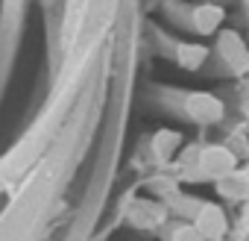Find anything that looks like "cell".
<instances>
[{
    "label": "cell",
    "mask_w": 249,
    "mask_h": 241,
    "mask_svg": "<svg viewBox=\"0 0 249 241\" xmlns=\"http://www.w3.org/2000/svg\"><path fill=\"white\" fill-rule=\"evenodd\" d=\"M246 3H249V0H246Z\"/></svg>",
    "instance_id": "4fadbf2b"
},
{
    "label": "cell",
    "mask_w": 249,
    "mask_h": 241,
    "mask_svg": "<svg viewBox=\"0 0 249 241\" xmlns=\"http://www.w3.org/2000/svg\"><path fill=\"white\" fill-rule=\"evenodd\" d=\"M217 53L223 56V62L231 71H246L249 68V50H246V44H243V39L237 33H220Z\"/></svg>",
    "instance_id": "5b68a950"
},
{
    "label": "cell",
    "mask_w": 249,
    "mask_h": 241,
    "mask_svg": "<svg viewBox=\"0 0 249 241\" xmlns=\"http://www.w3.org/2000/svg\"><path fill=\"white\" fill-rule=\"evenodd\" d=\"M176 59H179L182 68L196 71V68H202V62L208 59V50H205L202 44H179V47H176Z\"/></svg>",
    "instance_id": "9c48e42d"
},
{
    "label": "cell",
    "mask_w": 249,
    "mask_h": 241,
    "mask_svg": "<svg viewBox=\"0 0 249 241\" xmlns=\"http://www.w3.org/2000/svg\"><path fill=\"white\" fill-rule=\"evenodd\" d=\"M176 147H179V136H176V133H159L156 141H153V150H156V156H159L161 162H167Z\"/></svg>",
    "instance_id": "30bf717a"
},
{
    "label": "cell",
    "mask_w": 249,
    "mask_h": 241,
    "mask_svg": "<svg viewBox=\"0 0 249 241\" xmlns=\"http://www.w3.org/2000/svg\"><path fill=\"white\" fill-rule=\"evenodd\" d=\"M194 226L202 232V238H220L226 232V215H223L220 206H202L196 212V223Z\"/></svg>",
    "instance_id": "52a82bcc"
},
{
    "label": "cell",
    "mask_w": 249,
    "mask_h": 241,
    "mask_svg": "<svg viewBox=\"0 0 249 241\" xmlns=\"http://www.w3.org/2000/svg\"><path fill=\"white\" fill-rule=\"evenodd\" d=\"M94 120V97L82 94L73 115L68 118L65 130L47 147V153L30 168V174L12 188V197L0 215V241H36L41 223L50 215L59 191L71 180L76 159L88 141V130Z\"/></svg>",
    "instance_id": "7a4b0ae2"
},
{
    "label": "cell",
    "mask_w": 249,
    "mask_h": 241,
    "mask_svg": "<svg viewBox=\"0 0 249 241\" xmlns=\"http://www.w3.org/2000/svg\"><path fill=\"white\" fill-rule=\"evenodd\" d=\"M220 194L229 200H246L249 197V174H237V171L226 174L220 180Z\"/></svg>",
    "instance_id": "ba28073f"
},
{
    "label": "cell",
    "mask_w": 249,
    "mask_h": 241,
    "mask_svg": "<svg viewBox=\"0 0 249 241\" xmlns=\"http://www.w3.org/2000/svg\"><path fill=\"white\" fill-rule=\"evenodd\" d=\"M117 15L120 0H65L59 21L62 56L53 74V85L24 136L0 156V191H12L65 130L68 118L82 100L85 85L100 68V56L108 30L117 24Z\"/></svg>",
    "instance_id": "6da1fadb"
},
{
    "label": "cell",
    "mask_w": 249,
    "mask_h": 241,
    "mask_svg": "<svg viewBox=\"0 0 249 241\" xmlns=\"http://www.w3.org/2000/svg\"><path fill=\"white\" fill-rule=\"evenodd\" d=\"M223 18H226V12H223V6H217V3H199V6H194V12H191V24H194V30H196L199 36H211V33L223 24Z\"/></svg>",
    "instance_id": "8992f818"
},
{
    "label": "cell",
    "mask_w": 249,
    "mask_h": 241,
    "mask_svg": "<svg viewBox=\"0 0 249 241\" xmlns=\"http://www.w3.org/2000/svg\"><path fill=\"white\" fill-rule=\"evenodd\" d=\"M176 241H202V232L194 226V229H179L176 232Z\"/></svg>",
    "instance_id": "8fae6325"
},
{
    "label": "cell",
    "mask_w": 249,
    "mask_h": 241,
    "mask_svg": "<svg viewBox=\"0 0 249 241\" xmlns=\"http://www.w3.org/2000/svg\"><path fill=\"white\" fill-rule=\"evenodd\" d=\"M234 153L231 150H226V147H220V144H211V147H205L202 153H199V168H202V174L205 177H214V180H223L226 174H231L234 171Z\"/></svg>",
    "instance_id": "277c9868"
},
{
    "label": "cell",
    "mask_w": 249,
    "mask_h": 241,
    "mask_svg": "<svg viewBox=\"0 0 249 241\" xmlns=\"http://www.w3.org/2000/svg\"><path fill=\"white\" fill-rule=\"evenodd\" d=\"M185 112L196 124H217L223 118V100L208 91H194L185 97Z\"/></svg>",
    "instance_id": "3957f363"
},
{
    "label": "cell",
    "mask_w": 249,
    "mask_h": 241,
    "mask_svg": "<svg viewBox=\"0 0 249 241\" xmlns=\"http://www.w3.org/2000/svg\"><path fill=\"white\" fill-rule=\"evenodd\" d=\"M246 218H249V203H246Z\"/></svg>",
    "instance_id": "7c38bea8"
}]
</instances>
